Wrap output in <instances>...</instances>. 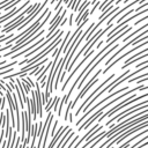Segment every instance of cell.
Instances as JSON below:
<instances>
[{"label":"cell","mask_w":148,"mask_h":148,"mask_svg":"<svg viewBox=\"0 0 148 148\" xmlns=\"http://www.w3.org/2000/svg\"><path fill=\"white\" fill-rule=\"evenodd\" d=\"M147 89H148V87H147V86H139V87L132 88L131 90H126L125 92H123V94H121L120 96L116 97L114 99H112V101H111V102H109L108 104H104V105H103V106H102V108H101L99 110H97V111H96L95 113H92V116H90V117H89V118H88L87 120L82 121L83 124H82V125H81V126L79 127V131H81V130H88V127H89V126H90V125L92 124V121H95V120H96L97 118H99V117H101V116L103 114V112H104V110H105L106 108H109L110 105H112V104H114L116 102L120 101V99H121L123 97H125V96H126V95H128L130 92H134V91H136V90H147Z\"/></svg>","instance_id":"obj_1"},{"label":"cell","mask_w":148,"mask_h":148,"mask_svg":"<svg viewBox=\"0 0 148 148\" xmlns=\"http://www.w3.org/2000/svg\"><path fill=\"white\" fill-rule=\"evenodd\" d=\"M127 89H128L127 87H124V88H121L120 90H117V91H113V92H111V94H110L109 96H106L105 98H103V99H102L101 102H98V103H96V104H95L94 106H91V109H90L89 111H86V113H84V114H83V116H82V117H81V118H80V119H79V120L76 121V125H80V124H82V121H83V120H84V119H86V118H87V117H88V116H89V114H90V113H91V112H92V111H94V110H95L96 108H98L99 105H102V104H104V103H105V102H106L108 99H111V97H113V96H116L117 94H119V92H124V91H126Z\"/></svg>","instance_id":"obj_2"},{"label":"cell","mask_w":148,"mask_h":148,"mask_svg":"<svg viewBox=\"0 0 148 148\" xmlns=\"http://www.w3.org/2000/svg\"><path fill=\"white\" fill-rule=\"evenodd\" d=\"M118 46H119L118 44H116V45L111 46V50H109V51H108L106 53H104V54H103V56H102L101 58H98V59H97V60H96V61L94 62V65H91V67H90V68H89V69H88V71L86 72V74H84V75L82 76L81 83H79V84H77V88H82V86H83V82H84V81L87 80V77H88V76H89V75H90V74L92 73V71H94V69H95V68H96V67L98 66V64H99V62H102V60H103L104 58H106V57H108V56H109V54H110V53H111L112 51H114V50H116V49H117Z\"/></svg>","instance_id":"obj_3"},{"label":"cell","mask_w":148,"mask_h":148,"mask_svg":"<svg viewBox=\"0 0 148 148\" xmlns=\"http://www.w3.org/2000/svg\"><path fill=\"white\" fill-rule=\"evenodd\" d=\"M113 77H114V74H111V75H110V76H109V77H108V79H106L104 82H102V83H101V84H99V86H98V87H97V88H96V89H95V90H94V91L90 94V96H89V97H88V98H87V99H86V101H84V102L81 104V106H80V108L77 109V111L75 112V116H79V114H80V112L82 111V109L84 108V105H86L87 103H89V102H90V99L92 98V96H95V95L98 92V90H99V89L104 88V87H105V84H106V83H109V82L111 81V79H113Z\"/></svg>","instance_id":"obj_4"},{"label":"cell","mask_w":148,"mask_h":148,"mask_svg":"<svg viewBox=\"0 0 148 148\" xmlns=\"http://www.w3.org/2000/svg\"><path fill=\"white\" fill-rule=\"evenodd\" d=\"M142 46H147V42H146V40H145V42H143L142 44H139L138 46H134L133 49H131L130 51H127L126 53H124L123 56H120L119 58H117V59H116V60H114V61H113V62H112L111 65H109V66H106V68L102 71V75H103V74H105V73H106V72H108V71H109V69H110V68H111L112 66H114V65H116V64H117L118 61H120V59H123V58H125L126 56H128V54H131V53H133V52H135L136 50H139V49H140V47H142Z\"/></svg>","instance_id":"obj_5"},{"label":"cell","mask_w":148,"mask_h":148,"mask_svg":"<svg viewBox=\"0 0 148 148\" xmlns=\"http://www.w3.org/2000/svg\"><path fill=\"white\" fill-rule=\"evenodd\" d=\"M29 2H30V1H29V0H27V1H25V2L20 7V8H12V9L9 10V13L5 14L3 16H1V17H0V25H1V23H3V22H6V21H8L10 17H13L14 15H16V14H17L18 12H21L22 9H24V8L29 5Z\"/></svg>","instance_id":"obj_6"},{"label":"cell","mask_w":148,"mask_h":148,"mask_svg":"<svg viewBox=\"0 0 148 148\" xmlns=\"http://www.w3.org/2000/svg\"><path fill=\"white\" fill-rule=\"evenodd\" d=\"M142 2H147V0H133L132 2H130L128 5H126V6H125V7L123 8V9H119V10H117V12H116V13L113 14V16H112L111 18H109V20H108V22H106V23H108V25H110V24L112 23L113 18H116L117 16H119V15H120L121 13H124V12H125L126 9H128V8L133 7V6H134V5H136V3H142Z\"/></svg>","instance_id":"obj_7"},{"label":"cell","mask_w":148,"mask_h":148,"mask_svg":"<svg viewBox=\"0 0 148 148\" xmlns=\"http://www.w3.org/2000/svg\"><path fill=\"white\" fill-rule=\"evenodd\" d=\"M44 42V37H42L40 39H38L36 43H34L31 46H28V47H25L24 50H22L21 52H18L17 54H15V56H12V59H15V58H18V57H21V56H23L24 53H28V51H30V50H32V49H35L36 46H38L39 44H42Z\"/></svg>","instance_id":"obj_8"},{"label":"cell","mask_w":148,"mask_h":148,"mask_svg":"<svg viewBox=\"0 0 148 148\" xmlns=\"http://www.w3.org/2000/svg\"><path fill=\"white\" fill-rule=\"evenodd\" d=\"M67 128H68V126H67V127H64V126H61V127H60V128L57 131V133L53 135V139H52V141H51V143H50L49 148H53V147H54V145H56V142L58 141V139L62 136V134H64V133L67 131Z\"/></svg>","instance_id":"obj_9"},{"label":"cell","mask_w":148,"mask_h":148,"mask_svg":"<svg viewBox=\"0 0 148 148\" xmlns=\"http://www.w3.org/2000/svg\"><path fill=\"white\" fill-rule=\"evenodd\" d=\"M74 88H75V86H74V84H72V87H71L69 91H68V92H67V95H66V96L62 98V102H59V110H58V116H61L62 106H64V104L68 103V99H69V97H71V95H72V91L74 90Z\"/></svg>","instance_id":"obj_10"},{"label":"cell","mask_w":148,"mask_h":148,"mask_svg":"<svg viewBox=\"0 0 148 148\" xmlns=\"http://www.w3.org/2000/svg\"><path fill=\"white\" fill-rule=\"evenodd\" d=\"M90 5V1L89 0H83V3L80 6V8H79V13H77V15H76V21L81 17V15L84 13V10L88 8V6Z\"/></svg>","instance_id":"obj_11"},{"label":"cell","mask_w":148,"mask_h":148,"mask_svg":"<svg viewBox=\"0 0 148 148\" xmlns=\"http://www.w3.org/2000/svg\"><path fill=\"white\" fill-rule=\"evenodd\" d=\"M145 29H147V24H146V23H145V24H143V25H142L141 28H138L136 30H134V31H132V32H131L130 35H127L126 37H124V38H123V40H124V42H128V39H130L131 37H133V36H135L136 34H139V32H140L141 30H145Z\"/></svg>","instance_id":"obj_12"},{"label":"cell","mask_w":148,"mask_h":148,"mask_svg":"<svg viewBox=\"0 0 148 148\" xmlns=\"http://www.w3.org/2000/svg\"><path fill=\"white\" fill-rule=\"evenodd\" d=\"M142 134H143V135H145V134H147V130H146V128H143V131H142L141 133H139L138 135H135V136H133V138H131V139H130L128 141H126L125 143H123V145H121V146H120L119 148H127V147L130 146V143H131V142H132V141H133L134 139H136V138H139V136H140V135H142Z\"/></svg>","instance_id":"obj_13"},{"label":"cell","mask_w":148,"mask_h":148,"mask_svg":"<svg viewBox=\"0 0 148 148\" xmlns=\"http://www.w3.org/2000/svg\"><path fill=\"white\" fill-rule=\"evenodd\" d=\"M105 133H106L105 131H102V133H99V134H97L96 136H94V138H91V139H88V140H87V142H86V143H84V145L82 146V148H87V147H88L89 145H91V143H92V142H94V141H95L96 139H98V138H101V136H102V135H104Z\"/></svg>","instance_id":"obj_14"},{"label":"cell","mask_w":148,"mask_h":148,"mask_svg":"<svg viewBox=\"0 0 148 148\" xmlns=\"http://www.w3.org/2000/svg\"><path fill=\"white\" fill-rule=\"evenodd\" d=\"M62 10H64V7H59V9L57 10V13H56V15L53 16V18H51V20H50V27H51V25L54 23V21H56V20H57V17H58V16L61 14V12H62Z\"/></svg>","instance_id":"obj_15"},{"label":"cell","mask_w":148,"mask_h":148,"mask_svg":"<svg viewBox=\"0 0 148 148\" xmlns=\"http://www.w3.org/2000/svg\"><path fill=\"white\" fill-rule=\"evenodd\" d=\"M88 16H89V10H88V8H87V9L84 10V13H83V14L81 15V17H80V18H79V20L76 21V24L79 25V24H80V23H81V22H82L83 20H86V18L88 17Z\"/></svg>","instance_id":"obj_16"},{"label":"cell","mask_w":148,"mask_h":148,"mask_svg":"<svg viewBox=\"0 0 148 148\" xmlns=\"http://www.w3.org/2000/svg\"><path fill=\"white\" fill-rule=\"evenodd\" d=\"M146 76H147V73L145 72L143 74H139V75H135V76H133L132 79L127 80V83H131V82H133V81H136V80H139L140 77H146Z\"/></svg>","instance_id":"obj_17"},{"label":"cell","mask_w":148,"mask_h":148,"mask_svg":"<svg viewBox=\"0 0 148 148\" xmlns=\"http://www.w3.org/2000/svg\"><path fill=\"white\" fill-rule=\"evenodd\" d=\"M146 139H148V136H147V134H146V135H145V136H143L142 139H140V140H139V142H136L135 145H133V146H132L131 148H136V147H139V145H140L141 142H145V141H146Z\"/></svg>","instance_id":"obj_18"},{"label":"cell","mask_w":148,"mask_h":148,"mask_svg":"<svg viewBox=\"0 0 148 148\" xmlns=\"http://www.w3.org/2000/svg\"><path fill=\"white\" fill-rule=\"evenodd\" d=\"M72 109V102H69L68 103V105H67V109H66V111H65V120L67 119V116H68V112H69V110Z\"/></svg>","instance_id":"obj_19"},{"label":"cell","mask_w":148,"mask_h":148,"mask_svg":"<svg viewBox=\"0 0 148 148\" xmlns=\"http://www.w3.org/2000/svg\"><path fill=\"white\" fill-rule=\"evenodd\" d=\"M147 6H148V2H143V3H142V6H140V7H136V8H135V10H136V12H139L140 9L147 8Z\"/></svg>","instance_id":"obj_20"},{"label":"cell","mask_w":148,"mask_h":148,"mask_svg":"<svg viewBox=\"0 0 148 148\" xmlns=\"http://www.w3.org/2000/svg\"><path fill=\"white\" fill-rule=\"evenodd\" d=\"M8 49H12V45H6V46H2V47H0V53H1V52H5V51H7Z\"/></svg>","instance_id":"obj_21"},{"label":"cell","mask_w":148,"mask_h":148,"mask_svg":"<svg viewBox=\"0 0 148 148\" xmlns=\"http://www.w3.org/2000/svg\"><path fill=\"white\" fill-rule=\"evenodd\" d=\"M146 18H148V17H147V15H143V16H142V17H141V18H140L139 21H136V22H135L134 24H135V25H138V24H139L140 22H142V21H146Z\"/></svg>","instance_id":"obj_22"},{"label":"cell","mask_w":148,"mask_h":148,"mask_svg":"<svg viewBox=\"0 0 148 148\" xmlns=\"http://www.w3.org/2000/svg\"><path fill=\"white\" fill-rule=\"evenodd\" d=\"M73 16H74V13H72V14L69 15V25L73 24Z\"/></svg>","instance_id":"obj_23"},{"label":"cell","mask_w":148,"mask_h":148,"mask_svg":"<svg viewBox=\"0 0 148 148\" xmlns=\"http://www.w3.org/2000/svg\"><path fill=\"white\" fill-rule=\"evenodd\" d=\"M9 81H10V87L15 88V80L14 79H9Z\"/></svg>","instance_id":"obj_24"},{"label":"cell","mask_w":148,"mask_h":148,"mask_svg":"<svg viewBox=\"0 0 148 148\" xmlns=\"http://www.w3.org/2000/svg\"><path fill=\"white\" fill-rule=\"evenodd\" d=\"M3 65H6V60H2V61H0V66H3Z\"/></svg>","instance_id":"obj_25"},{"label":"cell","mask_w":148,"mask_h":148,"mask_svg":"<svg viewBox=\"0 0 148 148\" xmlns=\"http://www.w3.org/2000/svg\"><path fill=\"white\" fill-rule=\"evenodd\" d=\"M56 1H58V0H51V3H54Z\"/></svg>","instance_id":"obj_26"},{"label":"cell","mask_w":148,"mask_h":148,"mask_svg":"<svg viewBox=\"0 0 148 148\" xmlns=\"http://www.w3.org/2000/svg\"><path fill=\"white\" fill-rule=\"evenodd\" d=\"M96 1H98V0H92V2H94V3H95V2H96Z\"/></svg>","instance_id":"obj_27"},{"label":"cell","mask_w":148,"mask_h":148,"mask_svg":"<svg viewBox=\"0 0 148 148\" xmlns=\"http://www.w3.org/2000/svg\"><path fill=\"white\" fill-rule=\"evenodd\" d=\"M3 36H5V35H0V38H2V37H3Z\"/></svg>","instance_id":"obj_28"},{"label":"cell","mask_w":148,"mask_h":148,"mask_svg":"<svg viewBox=\"0 0 148 148\" xmlns=\"http://www.w3.org/2000/svg\"><path fill=\"white\" fill-rule=\"evenodd\" d=\"M0 57H1V56H0Z\"/></svg>","instance_id":"obj_29"}]
</instances>
